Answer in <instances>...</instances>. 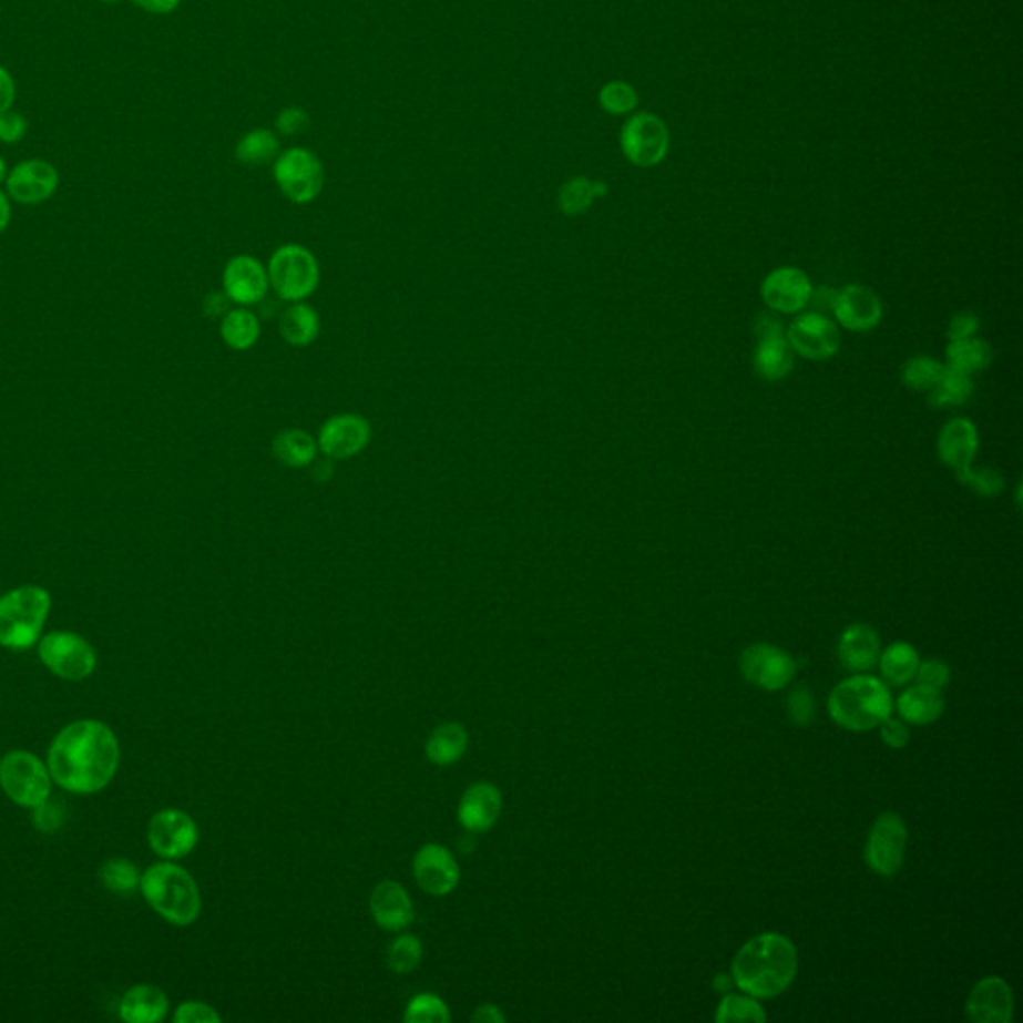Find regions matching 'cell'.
Listing matches in <instances>:
<instances>
[{"label":"cell","instance_id":"obj_1","mask_svg":"<svg viewBox=\"0 0 1023 1023\" xmlns=\"http://www.w3.org/2000/svg\"><path fill=\"white\" fill-rule=\"evenodd\" d=\"M51 778L62 790L89 796L102 791L121 766V744L101 719H74L54 736L47 754Z\"/></svg>","mask_w":1023,"mask_h":1023},{"label":"cell","instance_id":"obj_2","mask_svg":"<svg viewBox=\"0 0 1023 1023\" xmlns=\"http://www.w3.org/2000/svg\"><path fill=\"white\" fill-rule=\"evenodd\" d=\"M798 952L781 933H761L744 943L732 962V982L756 1000H770L790 988Z\"/></svg>","mask_w":1023,"mask_h":1023},{"label":"cell","instance_id":"obj_3","mask_svg":"<svg viewBox=\"0 0 1023 1023\" xmlns=\"http://www.w3.org/2000/svg\"><path fill=\"white\" fill-rule=\"evenodd\" d=\"M144 900L164 922L186 928L203 912L201 890L193 876L173 860L156 861L141 876Z\"/></svg>","mask_w":1023,"mask_h":1023},{"label":"cell","instance_id":"obj_4","mask_svg":"<svg viewBox=\"0 0 1023 1023\" xmlns=\"http://www.w3.org/2000/svg\"><path fill=\"white\" fill-rule=\"evenodd\" d=\"M831 719L841 728L866 732L878 728L893 712L892 694L882 679L851 676L840 682L828 699Z\"/></svg>","mask_w":1023,"mask_h":1023},{"label":"cell","instance_id":"obj_5","mask_svg":"<svg viewBox=\"0 0 1023 1023\" xmlns=\"http://www.w3.org/2000/svg\"><path fill=\"white\" fill-rule=\"evenodd\" d=\"M51 592L24 584L0 596V646L24 652L39 644L51 614Z\"/></svg>","mask_w":1023,"mask_h":1023},{"label":"cell","instance_id":"obj_6","mask_svg":"<svg viewBox=\"0 0 1023 1023\" xmlns=\"http://www.w3.org/2000/svg\"><path fill=\"white\" fill-rule=\"evenodd\" d=\"M52 784L49 766L32 751L11 750L0 758V788L21 808L32 810L49 800Z\"/></svg>","mask_w":1023,"mask_h":1023},{"label":"cell","instance_id":"obj_7","mask_svg":"<svg viewBox=\"0 0 1023 1023\" xmlns=\"http://www.w3.org/2000/svg\"><path fill=\"white\" fill-rule=\"evenodd\" d=\"M266 270L274 293L286 303H303L315 295L320 284L318 260L303 244H284L276 248Z\"/></svg>","mask_w":1023,"mask_h":1023},{"label":"cell","instance_id":"obj_8","mask_svg":"<svg viewBox=\"0 0 1023 1023\" xmlns=\"http://www.w3.org/2000/svg\"><path fill=\"white\" fill-rule=\"evenodd\" d=\"M273 176L284 198L298 206L315 203L326 183L325 164L305 146L280 151L273 164Z\"/></svg>","mask_w":1023,"mask_h":1023},{"label":"cell","instance_id":"obj_9","mask_svg":"<svg viewBox=\"0 0 1023 1023\" xmlns=\"http://www.w3.org/2000/svg\"><path fill=\"white\" fill-rule=\"evenodd\" d=\"M37 646L44 668L67 682L91 678L99 664L96 649L76 632L54 630L41 636Z\"/></svg>","mask_w":1023,"mask_h":1023},{"label":"cell","instance_id":"obj_10","mask_svg":"<svg viewBox=\"0 0 1023 1023\" xmlns=\"http://www.w3.org/2000/svg\"><path fill=\"white\" fill-rule=\"evenodd\" d=\"M620 149L628 163L640 168L658 166L669 151L666 122L652 112H634L620 131Z\"/></svg>","mask_w":1023,"mask_h":1023},{"label":"cell","instance_id":"obj_11","mask_svg":"<svg viewBox=\"0 0 1023 1023\" xmlns=\"http://www.w3.org/2000/svg\"><path fill=\"white\" fill-rule=\"evenodd\" d=\"M146 840L158 858L181 860L193 853L201 840V831L191 814L178 808H164L149 821Z\"/></svg>","mask_w":1023,"mask_h":1023},{"label":"cell","instance_id":"obj_12","mask_svg":"<svg viewBox=\"0 0 1023 1023\" xmlns=\"http://www.w3.org/2000/svg\"><path fill=\"white\" fill-rule=\"evenodd\" d=\"M61 174L44 158H27L14 164L4 181V193L22 206L47 203L59 191Z\"/></svg>","mask_w":1023,"mask_h":1023},{"label":"cell","instance_id":"obj_13","mask_svg":"<svg viewBox=\"0 0 1023 1023\" xmlns=\"http://www.w3.org/2000/svg\"><path fill=\"white\" fill-rule=\"evenodd\" d=\"M908 843L906 823L898 814H883L880 816L866 843V861L871 870L883 878L896 876L902 868Z\"/></svg>","mask_w":1023,"mask_h":1023},{"label":"cell","instance_id":"obj_14","mask_svg":"<svg viewBox=\"0 0 1023 1023\" xmlns=\"http://www.w3.org/2000/svg\"><path fill=\"white\" fill-rule=\"evenodd\" d=\"M372 438V426L365 416L355 412L330 416L318 432V450L328 460H350L358 457Z\"/></svg>","mask_w":1023,"mask_h":1023},{"label":"cell","instance_id":"obj_15","mask_svg":"<svg viewBox=\"0 0 1023 1023\" xmlns=\"http://www.w3.org/2000/svg\"><path fill=\"white\" fill-rule=\"evenodd\" d=\"M741 676L754 686L776 692L790 684L796 676V662L788 652L770 646L754 644L744 649L740 658Z\"/></svg>","mask_w":1023,"mask_h":1023},{"label":"cell","instance_id":"obj_16","mask_svg":"<svg viewBox=\"0 0 1023 1023\" xmlns=\"http://www.w3.org/2000/svg\"><path fill=\"white\" fill-rule=\"evenodd\" d=\"M224 295L238 306H254L263 303L270 288L268 270L250 254H238L231 258L223 273Z\"/></svg>","mask_w":1023,"mask_h":1023},{"label":"cell","instance_id":"obj_17","mask_svg":"<svg viewBox=\"0 0 1023 1023\" xmlns=\"http://www.w3.org/2000/svg\"><path fill=\"white\" fill-rule=\"evenodd\" d=\"M412 870L420 890L436 898L457 890L460 882V866L454 853L440 843H426L416 851Z\"/></svg>","mask_w":1023,"mask_h":1023},{"label":"cell","instance_id":"obj_18","mask_svg":"<svg viewBox=\"0 0 1023 1023\" xmlns=\"http://www.w3.org/2000/svg\"><path fill=\"white\" fill-rule=\"evenodd\" d=\"M791 350L808 360H828L840 348V330L820 313L801 315L788 330Z\"/></svg>","mask_w":1023,"mask_h":1023},{"label":"cell","instance_id":"obj_19","mask_svg":"<svg viewBox=\"0 0 1023 1023\" xmlns=\"http://www.w3.org/2000/svg\"><path fill=\"white\" fill-rule=\"evenodd\" d=\"M811 283L800 268H778L761 284V298L768 308L781 315H796L810 305Z\"/></svg>","mask_w":1023,"mask_h":1023},{"label":"cell","instance_id":"obj_20","mask_svg":"<svg viewBox=\"0 0 1023 1023\" xmlns=\"http://www.w3.org/2000/svg\"><path fill=\"white\" fill-rule=\"evenodd\" d=\"M833 315L851 333H868L882 320V303L868 286L850 284L833 296Z\"/></svg>","mask_w":1023,"mask_h":1023},{"label":"cell","instance_id":"obj_21","mask_svg":"<svg viewBox=\"0 0 1023 1023\" xmlns=\"http://www.w3.org/2000/svg\"><path fill=\"white\" fill-rule=\"evenodd\" d=\"M502 794L490 781L472 784L458 804V821L464 830L484 833L497 823L502 814Z\"/></svg>","mask_w":1023,"mask_h":1023},{"label":"cell","instance_id":"obj_22","mask_svg":"<svg viewBox=\"0 0 1023 1023\" xmlns=\"http://www.w3.org/2000/svg\"><path fill=\"white\" fill-rule=\"evenodd\" d=\"M968 1017L980 1023H1007L1013 1017L1012 988L1002 978H985L975 983L968 1005Z\"/></svg>","mask_w":1023,"mask_h":1023},{"label":"cell","instance_id":"obj_23","mask_svg":"<svg viewBox=\"0 0 1023 1023\" xmlns=\"http://www.w3.org/2000/svg\"><path fill=\"white\" fill-rule=\"evenodd\" d=\"M370 912L386 932H402L415 922V903L398 882L378 883L370 896Z\"/></svg>","mask_w":1023,"mask_h":1023},{"label":"cell","instance_id":"obj_24","mask_svg":"<svg viewBox=\"0 0 1023 1023\" xmlns=\"http://www.w3.org/2000/svg\"><path fill=\"white\" fill-rule=\"evenodd\" d=\"M980 440L978 430L968 418H953L943 426L938 440V452L948 467L953 468L958 474L972 467L973 457L978 452Z\"/></svg>","mask_w":1023,"mask_h":1023},{"label":"cell","instance_id":"obj_25","mask_svg":"<svg viewBox=\"0 0 1023 1023\" xmlns=\"http://www.w3.org/2000/svg\"><path fill=\"white\" fill-rule=\"evenodd\" d=\"M171 1007L168 995L153 983H139L129 988L119 1003L122 1022L156 1023L163 1022Z\"/></svg>","mask_w":1023,"mask_h":1023},{"label":"cell","instance_id":"obj_26","mask_svg":"<svg viewBox=\"0 0 1023 1023\" xmlns=\"http://www.w3.org/2000/svg\"><path fill=\"white\" fill-rule=\"evenodd\" d=\"M838 654L851 672H868L880 658V636L868 624H853L841 634Z\"/></svg>","mask_w":1023,"mask_h":1023},{"label":"cell","instance_id":"obj_27","mask_svg":"<svg viewBox=\"0 0 1023 1023\" xmlns=\"http://www.w3.org/2000/svg\"><path fill=\"white\" fill-rule=\"evenodd\" d=\"M278 333L283 336L284 342L293 348L315 345L316 338L320 335V316L313 306L306 305L305 300L290 303L280 315Z\"/></svg>","mask_w":1023,"mask_h":1023},{"label":"cell","instance_id":"obj_28","mask_svg":"<svg viewBox=\"0 0 1023 1023\" xmlns=\"http://www.w3.org/2000/svg\"><path fill=\"white\" fill-rule=\"evenodd\" d=\"M318 442L303 428H284L273 438V457L286 468H306L315 464Z\"/></svg>","mask_w":1023,"mask_h":1023},{"label":"cell","instance_id":"obj_29","mask_svg":"<svg viewBox=\"0 0 1023 1023\" xmlns=\"http://www.w3.org/2000/svg\"><path fill=\"white\" fill-rule=\"evenodd\" d=\"M898 712L906 722L913 726H928L940 718L945 708L942 689L928 688L918 684L915 688L906 689L898 698Z\"/></svg>","mask_w":1023,"mask_h":1023},{"label":"cell","instance_id":"obj_30","mask_svg":"<svg viewBox=\"0 0 1023 1023\" xmlns=\"http://www.w3.org/2000/svg\"><path fill=\"white\" fill-rule=\"evenodd\" d=\"M754 366L758 375L768 382H778L790 375L794 368V350L786 335L761 338L760 346L754 355Z\"/></svg>","mask_w":1023,"mask_h":1023},{"label":"cell","instance_id":"obj_31","mask_svg":"<svg viewBox=\"0 0 1023 1023\" xmlns=\"http://www.w3.org/2000/svg\"><path fill=\"white\" fill-rule=\"evenodd\" d=\"M468 748V732L457 722L442 724L430 734L426 741V756L434 766L447 768L457 764Z\"/></svg>","mask_w":1023,"mask_h":1023},{"label":"cell","instance_id":"obj_32","mask_svg":"<svg viewBox=\"0 0 1023 1023\" xmlns=\"http://www.w3.org/2000/svg\"><path fill=\"white\" fill-rule=\"evenodd\" d=\"M260 318L248 310V306L231 308L221 320V338L224 345L236 352L250 350L260 340Z\"/></svg>","mask_w":1023,"mask_h":1023},{"label":"cell","instance_id":"obj_33","mask_svg":"<svg viewBox=\"0 0 1023 1023\" xmlns=\"http://www.w3.org/2000/svg\"><path fill=\"white\" fill-rule=\"evenodd\" d=\"M606 194V183L590 181L589 176H574L560 186L557 208L564 216H580L589 211L596 198H602Z\"/></svg>","mask_w":1023,"mask_h":1023},{"label":"cell","instance_id":"obj_34","mask_svg":"<svg viewBox=\"0 0 1023 1023\" xmlns=\"http://www.w3.org/2000/svg\"><path fill=\"white\" fill-rule=\"evenodd\" d=\"M280 154L278 134L268 129H253L241 136L234 146V158L244 166H263L274 163Z\"/></svg>","mask_w":1023,"mask_h":1023},{"label":"cell","instance_id":"obj_35","mask_svg":"<svg viewBox=\"0 0 1023 1023\" xmlns=\"http://www.w3.org/2000/svg\"><path fill=\"white\" fill-rule=\"evenodd\" d=\"M878 662H880L882 678L890 686H906L908 682H912L915 672H918L920 656L910 644L896 642V644L886 648Z\"/></svg>","mask_w":1023,"mask_h":1023},{"label":"cell","instance_id":"obj_36","mask_svg":"<svg viewBox=\"0 0 1023 1023\" xmlns=\"http://www.w3.org/2000/svg\"><path fill=\"white\" fill-rule=\"evenodd\" d=\"M992 358L990 345L975 336L965 340H952V345L948 346V366L965 375L983 370L985 366H990Z\"/></svg>","mask_w":1023,"mask_h":1023},{"label":"cell","instance_id":"obj_37","mask_svg":"<svg viewBox=\"0 0 1023 1023\" xmlns=\"http://www.w3.org/2000/svg\"><path fill=\"white\" fill-rule=\"evenodd\" d=\"M972 378L965 372H960L955 368L945 366L942 378L938 385L930 390V405L935 408H945V406H962L970 400L972 396Z\"/></svg>","mask_w":1023,"mask_h":1023},{"label":"cell","instance_id":"obj_38","mask_svg":"<svg viewBox=\"0 0 1023 1023\" xmlns=\"http://www.w3.org/2000/svg\"><path fill=\"white\" fill-rule=\"evenodd\" d=\"M141 871L126 858H111L99 870L102 886L112 893H132L141 888Z\"/></svg>","mask_w":1023,"mask_h":1023},{"label":"cell","instance_id":"obj_39","mask_svg":"<svg viewBox=\"0 0 1023 1023\" xmlns=\"http://www.w3.org/2000/svg\"><path fill=\"white\" fill-rule=\"evenodd\" d=\"M599 104L612 116H630L638 109L640 94L630 82L610 81L600 89Z\"/></svg>","mask_w":1023,"mask_h":1023},{"label":"cell","instance_id":"obj_40","mask_svg":"<svg viewBox=\"0 0 1023 1023\" xmlns=\"http://www.w3.org/2000/svg\"><path fill=\"white\" fill-rule=\"evenodd\" d=\"M943 370H945V366H943L942 362H938L935 358L918 356V358L908 360L906 366H903V385L908 386L910 390L930 392L933 386L938 385V380L942 378Z\"/></svg>","mask_w":1023,"mask_h":1023},{"label":"cell","instance_id":"obj_41","mask_svg":"<svg viewBox=\"0 0 1023 1023\" xmlns=\"http://www.w3.org/2000/svg\"><path fill=\"white\" fill-rule=\"evenodd\" d=\"M422 953H424V948H422V942L412 935V933H405L400 935L398 940L390 943L388 952H386V963L392 972L405 973L415 972L416 968L422 962Z\"/></svg>","mask_w":1023,"mask_h":1023},{"label":"cell","instance_id":"obj_42","mask_svg":"<svg viewBox=\"0 0 1023 1023\" xmlns=\"http://www.w3.org/2000/svg\"><path fill=\"white\" fill-rule=\"evenodd\" d=\"M766 1012L761 1010L760 1003L751 995H736L729 993L722 1003H719L716 1020L722 1023L726 1022H766Z\"/></svg>","mask_w":1023,"mask_h":1023},{"label":"cell","instance_id":"obj_43","mask_svg":"<svg viewBox=\"0 0 1023 1023\" xmlns=\"http://www.w3.org/2000/svg\"><path fill=\"white\" fill-rule=\"evenodd\" d=\"M405 1020L412 1023H448L450 1012L447 1002L434 993H420L406 1005Z\"/></svg>","mask_w":1023,"mask_h":1023},{"label":"cell","instance_id":"obj_44","mask_svg":"<svg viewBox=\"0 0 1023 1023\" xmlns=\"http://www.w3.org/2000/svg\"><path fill=\"white\" fill-rule=\"evenodd\" d=\"M960 482L968 484L972 488L973 492L982 494V497H995L1000 494L1003 488V478L998 470H992V468H968L962 474H958Z\"/></svg>","mask_w":1023,"mask_h":1023},{"label":"cell","instance_id":"obj_45","mask_svg":"<svg viewBox=\"0 0 1023 1023\" xmlns=\"http://www.w3.org/2000/svg\"><path fill=\"white\" fill-rule=\"evenodd\" d=\"M27 134H29V119L22 112L11 109L0 114V144L11 146V144L21 142Z\"/></svg>","mask_w":1023,"mask_h":1023},{"label":"cell","instance_id":"obj_46","mask_svg":"<svg viewBox=\"0 0 1023 1023\" xmlns=\"http://www.w3.org/2000/svg\"><path fill=\"white\" fill-rule=\"evenodd\" d=\"M308 124H310V114L300 106H286L274 119V129L283 136L300 134L308 129Z\"/></svg>","mask_w":1023,"mask_h":1023},{"label":"cell","instance_id":"obj_47","mask_svg":"<svg viewBox=\"0 0 1023 1023\" xmlns=\"http://www.w3.org/2000/svg\"><path fill=\"white\" fill-rule=\"evenodd\" d=\"M176 1023H218L221 1013L213 1005L204 1002H184L176 1007L174 1013Z\"/></svg>","mask_w":1023,"mask_h":1023},{"label":"cell","instance_id":"obj_48","mask_svg":"<svg viewBox=\"0 0 1023 1023\" xmlns=\"http://www.w3.org/2000/svg\"><path fill=\"white\" fill-rule=\"evenodd\" d=\"M950 666L943 664L940 659H928L918 666V672L913 678L918 679V684L922 686H928V688L933 689H943L948 686L950 682Z\"/></svg>","mask_w":1023,"mask_h":1023},{"label":"cell","instance_id":"obj_49","mask_svg":"<svg viewBox=\"0 0 1023 1023\" xmlns=\"http://www.w3.org/2000/svg\"><path fill=\"white\" fill-rule=\"evenodd\" d=\"M788 714H790L791 722L798 726L810 724L816 714V704L811 698L810 689L798 688L791 692L788 698Z\"/></svg>","mask_w":1023,"mask_h":1023},{"label":"cell","instance_id":"obj_50","mask_svg":"<svg viewBox=\"0 0 1023 1023\" xmlns=\"http://www.w3.org/2000/svg\"><path fill=\"white\" fill-rule=\"evenodd\" d=\"M32 823L42 833H52V831L59 830L62 823L61 808L57 804H52L51 798H49L41 806L32 808Z\"/></svg>","mask_w":1023,"mask_h":1023},{"label":"cell","instance_id":"obj_51","mask_svg":"<svg viewBox=\"0 0 1023 1023\" xmlns=\"http://www.w3.org/2000/svg\"><path fill=\"white\" fill-rule=\"evenodd\" d=\"M880 734H882L883 744L893 750H902L910 741V729L906 728L903 722L893 719L892 716L880 724Z\"/></svg>","mask_w":1023,"mask_h":1023},{"label":"cell","instance_id":"obj_52","mask_svg":"<svg viewBox=\"0 0 1023 1023\" xmlns=\"http://www.w3.org/2000/svg\"><path fill=\"white\" fill-rule=\"evenodd\" d=\"M980 328V320L975 318V315L972 313H960L952 318V323L948 326V336L950 340H965V338H972L978 333Z\"/></svg>","mask_w":1023,"mask_h":1023},{"label":"cell","instance_id":"obj_53","mask_svg":"<svg viewBox=\"0 0 1023 1023\" xmlns=\"http://www.w3.org/2000/svg\"><path fill=\"white\" fill-rule=\"evenodd\" d=\"M17 94H19V86H17L14 74L4 64H0V114L14 109Z\"/></svg>","mask_w":1023,"mask_h":1023},{"label":"cell","instance_id":"obj_54","mask_svg":"<svg viewBox=\"0 0 1023 1023\" xmlns=\"http://www.w3.org/2000/svg\"><path fill=\"white\" fill-rule=\"evenodd\" d=\"M131 2L136 9L149 12V14H156V17L173 14L183 4V0H131Z\"/></svg>","mask_w":1023,"mask_h":1023},{"label":"cell","instance_id":"obj_55","mask_svg":"<svg viewBox=\"0 0 1023 1023\" xmlns=\"http://www.w3.org/2000/svg\"><path fill=\"white\" fill-rule=\"evenodd\" d=\"M472 1022L502 1023V1022H507V1015L500 1012V1007H497V1005H492V1003H487V1005H480L477 1012L472 1013Z\"/></svg>","mask_w":1023,"mask_h":1023},{"label":"cell","instance_id":"obj_56","mask_svg":"<svg viewBox=\"0 0 1023 1023\" xmlns=\"http://www.w3.org/2000/svg\"><path fill=\"white\" fill-rule=\"evenodd\" d=\"M228 303L231 298L224 295V293H216V295L206 296L204 300V310L208 316H224L231 308H228Z\"/></svg>","mask_w":1023,"mask_h":1023},{"label":"cell","instance_id":"obj_57","mask_svg":"<svg viewBox=\"0 0 1023 1023\" xmlns=\"http://www.w3.org/2000/svg\"><path fill=\"white\" fill-rule=\"evenodd\" d=\"M756 333L760 335V338H766V336L784 335L780 323H778L776 318H771L770 315L758 316V320H756Z\"/></svg>","mask_w":1023,"mask_h":1023},{"label":"cell","instance_id":"obj_58","mask_svg":"<svg viewBox=\"0 0 1023 1023\" xmlns=\"http://www.w3.org/2000/svg\"><path fill=\"white\" fill-rule=\"evenodd\" d=\"M12 218V201L4 188H0V234L9 228Z\"/></svg>","mask_w":1023,"mask_h":1023},{"label":"cell","instance_id":"obj_59","mask_svg":"<svg viewBox=\"0 0 1023 1023\" xmlns=\"http://www.w3.org/2000/svg\"><path fill=\"white\" fill-rule=\"evenodd\" d=\"M9 171H11V166L7 164V161H4V156L0 154V186L4 184V181H7V176H9Z\"/></svg>","mask_w":1023,"mask_h":1023},{"label":"cell","instance_id":"obj_60","mask_svg":"<svg viewBox=\"0 0 1023 1023\" xmlns=\"http://www.w3.org/2000/svg\"><path fill=\"white\" fill-rule=\"evenodd\" d=\"M728 983H729V980L728 978H726V975H719L718 980H716V988H719V990L724 992V990L728 988Z\"/></svg>","mask_w":1023,"mask_h":1023},{"label":"cell","instance_id":"obj_61","mask_svg":"<svg viewBox=\"0 0 1023 1023\" xmlns=\"http://www.w3.org/2000/svg\"><path fill=\"white\" fill-rule=\"evenodd\" d=\"M102 4H121L124 0H99Z\"/></svg>","mask_w":1023,"mask_h":1023}]
</instances>
